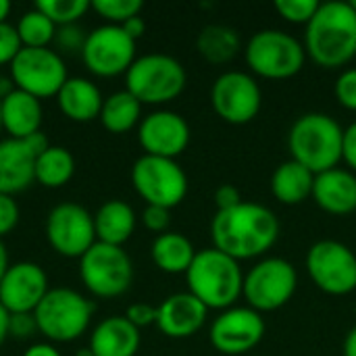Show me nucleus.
Instances as JSON below:
<instances>
[{
  "label": "nucleus",
  "mask_w": 356,
  "mask_h": 356,
  "mask_svg": "<svg viewBox=\"0 0 356 356\" xmlns=\"http://www.w3.org/2000/svg\"><path fill=\"white\" fill-rule=\"evenodd\" d=\"M23 44L19 40V33L15 29V25L0 23V65H10L15 60V56L21 52Z\"/></svg>",
  "instance_id": "nucleus-36"
},
{
  "label": "nucleus",
  "mask_w": 356,
  "mask_h": 356,
  "mask_svg": "<svg viewBox=\"0 0 356 356\" xmlns=\"http://www.w3.org/2000/svg\"><path fill=\"white\" fill-rule=\"evenodd\" d=\"M196 252L198 250L194 248L190 238H186L179 232H165L156 236L150 246L152 263L156 265V269L169 275H186Z\"/></svg>",
  "instance_id": "nucleus-27"
},
{
  "label": "nucleus",
  "mask_w": 356,
  "mask_h": 356,
  "mask_svg": "<svg viewBox=\"0 0 356 356\" xmlns=\"http://www.w3.org/2000/svg\"><path fill=\"white\" fill-rule=\"evenodd\" d=\"M334 96L340 106L356 113V67H348L338 75L334 83Z\"/></svg>",
  "instance_id": "nucleus-35"
},
{
  "label": "nucleus",
  "mask_w": 356,
  "mask_h": 356,
  "mask_svg": "<svg viewBox=\"0 0 356 356\" xmlns=\"http://www.w3.org/2000/svg\"><path fill=\"white\" fill-rule=\"evenodd\" d=\"M50 146L48 138L40 131L25 140L6 138L0 142V194L17 196L33 181V165L42 150Z\"/></svg>",
  "instance_id": "nucleus-18"
},
{
  "label": "nucleus",
  "mask_w": 356,
  "mask_h": 356,
  "mask_svg": "<svg viewBox=\"0 0 356 356\" xmlns=\"http://www.w3.org/2000/svg\"><path fill=\"white\" fill-rule=\"evenodd\" d=\"M73 173H75V159L71 150L56 144H50L46 150H42L33 165V181L48 190L67 186Z\"/></svg>",
  "instance_id": "nucleus-29"
},
{
  "label": "nucleus",
  "mask_w": 356,
  "mask_h": 356,
  "mask_svg": "<svg viewBox=\"0 0 356 356\" xmlns=\"http://www.w3.org/2000/svg\"><path fill=\"white\" fill-rule=\"evenodd\" d=\"M23 48H48L56 38V25L35 6L23 13L15 25Z\"/></svg>",
  "instance_id": "nucleus-31"
},
{
  "label": "nucleus",
  "mask_w": 356,
  "mask_h": 356,
  "mask_svg": "<svg viewBox=\"0 0 356 356\" xmlns=\"http://www.w3.org/2000/svg\"><path fill=\"white\" fill-rule=\"evenodd\" d=\"M10 2L8 0H0V23H6L8 15H10Z\"/></svg>",
  "instance_id": "nucleus-49"
},
{
  "label": "nucleus",
  "mask_w": 356,
  "mask_h": 356,
  "mask_svg": "<svg viewBox=\"0 0 356 356\" xmlns=\"http://www.w3.org/2000/svg\"><path fill=\"white\" fill-rule=\"evenodd\" d=\"M8 71L15 88L35 96L38 100L56 96L69 79L65 60L50 48H21L8 65Z\"/></svg>",
  "instance_id": "nucleus-13"
},
{
  "label": "nucleus",
  "mask_w": 356,
  "mask_h": 356,
  "mask_svg": "<svg viewBox=\"0 0 356 356\" xmlns=\"http://www.w3.org/2000/svg\"><path fill=\"white\" fill-rule=\"evenodd\" d=\"M140 344V330L131 325L125 315H113L102 319L92 330L88 348L94 356H136Z\"/></svg>",
  "instance_id": "nucleus-22"
},
{
  "label": "nucleus",
  "mask_w": 356,
  "mask_h": 356,
  "mask_svg": "<svg viewBox=\"0 0 356 356\" xmlns=\"http://www.w3.org/2000/svg\"><path fill=\"white\" fill-rule=\"evenodd\" d=\"M315 173L294 159L284 161L271 175V194L277 202L296 207L313 196Z\"/></svg>",
  "instance_id": "nucleus-26"
},
{
  "label": "nucleus",
  "mask_w": 356,
  "mask_h": 356,
  "mask_svg": "<svg viewBox=\"0 0 356 356\" xmlns=\"http://www.w3.org/2000/svg\"><path fill=\"white\" fill-rule=\"evenodd\" d=\"M94 302L71 288H50L33 311L38 334L50 344L73 342L81 338L94 317Z\"/></svg>",
  "instance_id": "nucleus-6"
},
{
  "label": "nucleus",
  "mask_w": 356,
  "mask_h": 356,
  "mask_svg": "<svg viewBox=\"0 0 356 356\" xmlns=\"http://www.w3.org/2000/svg\"><path fill=\"white\" fill-rule=\"evenodd\" d=\"M307 58L323 69H340L356 56V10L350 2H321L305 25Z\"/></svg>",
  "instance_id": "nucleus-2"
},
{
  "label": "nucleus",
  "mask_w": 356,
  "mask_h": 356,
  "mask_svg": "<svg viewBox=\"0 0 356 356\" xmlns=\"http://www.w3.org/2000/svg\"><path fill=\"white\" fill-rule=\"evenodd\" d=\"M207 315L209 309L196 296L190 292H177L156 307V327L167 338L186 340L204 327Z\"/></svg>",
  "instance_id": "nucleus-20"
},
{
  "label": "nucleus",
  "mask_w": 356,
  "mask_h": 356,
  "mask_svg": "<svg viewBox=\"0 0 356 356\" xmlns=\"http://www.w3.org/2000/svg\"><path fill=\"white\" fill-rule=\"evenodd\" d=\"M79 277L92 296L117 298L134 284V263L121 246L96 242L79 259Z\"/></svg>",
  "instance_id": "nucleus-10"
},
{
  "label": "nucleus",
  "mask_w": 356,
  "mask_h": 356,
  "mask_svg": "<svg viewBox=\"0 0 356 356\" xmlns=\"http://www.w3.org/2000/svg\"><path fill=\"white\" fill-rule=\"evenodd\" d=\"M244 60L250 75L282 81L292 79L302 71L307 50L300 40L282 29H261L248 38Z\"/></svg>",
  "instance_id": "nucleus-5"
},
{
  "label": "nucleus",
  "mask_w": 356,
  "mask_h": 356,
  "mask_svg": "<svg viewBox=\"0 0 356 356\" xmlns=\"http://www.w3.org/2000/svg\"><path fill=\"white\" fill-rule=\"evenodd\" d=\"M125 319L131 325H136L138 330L148 327V325H156V307H152L148 302H134L127 307Z\"/></svg>",
  "instance_id": "nucleus-39"
},
{
  "label": "nucleus",
  "mask_w": 356,
  "mask_h": 356,
  "mask_svg": "<svg viewBox=\"0 0 356 356\" xmlns=\"http://www.w3.org/2000/svg\"><path fill=\"white\" fill-rule=\"evenodd\" d=\"M54 98L60 113L75 123H90L98 119L104 102L100 88L86 77H69Z\"/></svg>",
  "instance_id": "nucleus-24"
},
{
  "label": "nucleus",
  "mask_w": 356,
  "mask_h": 356,
  "mask_svg": "<svg viewBox=\"0 0 356 356\" xmlns=\"http://www.w3.org/2000/svg\"><path fill=\"white\" fill-rule=\"evenodd\" d=\"M142 223L148 232L161 236L165 232H169V225H171V211L169 209H163V207H152V204H146V209L142 211Z\"/></svg>",
  "instance_id": "nucleus-37"
},
{
  "label": "nucleus",
  "mask_w": 356,
  "mask_h": 356,
  "mask_svg": "<svg viewBox=\"0 0 356 356\" xmlns=\"http://www.w3.org/2000/svg\"><path fill=\"white\" fill-rule=\"evenodd\" d=\"M136 211L125 200H106L94 213V227L96 240L111 246H121L134 236L136 232Z\"/></svg>",
  "instance_id": "nucleus-25"
},
{
  "label": "nucleus",
  "mask_w": 356,
  "mask_h": 356,
  "mask_svg": "<svg viewBox=\"0 0 356 356\" xmlns=\"http://www.w3.org/2000/svg\"><path fill=\"white\" fill-rule=\"evenodd\" d=\"M0 117L2 131H6L8 138L25 140L42 131V100L15 88L13 92L2 96Z\"/></svg>",
  "instance_id": "nucleus-23"
},
{
  "label": "nucleus",
  "mask_w": 356,
  "mask_h": 356,
  "mask_svg": "<svg viewBox=\"0 0 356 356\" xmlns=\"http://www.w3.org/2000/svg\"><path fill=\"white\" fill-rule=\"evenodd\" d=\"M23 356H60V353L56 350L54 344L50 342H38V344H31Z\"/></svg>",
  "instance_id": "nucleus-45"
},
{
  "label": "nucleus",
  "mask_w": 356,
  "mask_h": 356,
  "mask_svg": "<svg viewBox=\"0 0 356 356\" xmlns=\"http://www.w3.org/2000/svg\"><path fill=\"white\" fill-rule=\"evenodd\" d=\"M83 65L98 77L125 75L134 65L136 40H131L121 25H100L86 35L81 48Z\"/></svg>",
  "instance_id": "nucleus-15"
},
{
  "label": "nucleus",
  "mask_w": 356,
  "mask_h": 356,
  "mask_svg": "<svg viewBox=\"0 0 356 356\" xmlns=\"http://www.w3.org/2000/svg\"><path fill=\"white\" fill-rule=\"evenodd\" d=\"M86 35H88V33H83L77 25H65V27H58V29H56L54 42H56L60 48L69 50V52H75V50L81 52L83 42H86Z\"/></svg>",
  "instance_id": "nucleus-40"
},
{
  "label": "nucleus",
  "mask_w": 356,
  "mask_h": 356,
  "mask_svg": "<svg viewBox=\"0 0 356 356\" xmlns=\"http://www.w3.org/2000/svg\"><path fill=\"white\" fill-rule=\"evenodd\" d=\"M48 290V275L38 263H10L0 282V305L8 311V315L33 313Z\"/></svg>",
  "instance_id": "nucleus-19"
},
{
  "label": "nucleus",
  "mask_w": 356,
  "mask_h": 356,
  "mask_svg": "<svg viewBox=\"0 0 356 356\" xmlns=\"http://www.w3.org/2000/svg\"><path fill=\"white\" fill-rule=\"evenodd\" d=\"M315 204L336 217H346L356 211V173L336 167L315 175L313 196Z\"/></svg>",
  "instance_id": "nucleus-21"
},
{
  "label": "nucleus",
  "mask_w": 356,
  "mask_h": 356,
  "mask_svg": "<svg viewBox=\"0 0 356 356\" xmlns=\"http://www.w3.org/2000/svg\"><path fill=\"white\" fill-rule=\"evenodd\" d=\"M121 27H123V31H125L131 40H136V42L146 33V21H144V17H142V15H138V17H134V19L125 21Z\"/></svg>",
  "instance_id": "nucleus-44"
},
{
  "label": "nucleus",
  "mask_w": 356,
  "mask_h": 356,
  "mask_svg": "<svg viewBox=\"0 0 356 356\" xmlns=\"http://www.w3.org/2000/svg\"><path fill=\"white\" fill-rule=\"evenodd\" d=\"M98 119L108 134H127L142 121V102L127 90L113 92L104 98Z\"/></svg>",
  "instance_id": "nucleus-30"
},
{
  "label": "nucleus",
  "mask_w": 356,
  "mask_h": 356,
  "mask_svg": "<svg viewBox=\"0 0 356 356\" xmlns=\"http://www.w3.org/2000/svg\"><path fill=\"white\" fill-rule=\"evenodd\" d=\"M350 4H353V6H355V10H356V0H353V2H350Z\"/></svg>",
  "instance_id": "nucleus-52"
},
{
  "label": "nucleus",
  "mask_w": 356,
  "mask_h": 356,
  "mask_svg": "<svg viewBox=\"0 0 356 356\" xmlns=\"http://www.w3.org/2000/svg\"><path fill=\"white\" fill-rule=\"evenodd\" d=\"M188 292L196 296L209 311H225L236 307L244 290V271L240 263L217 248L198 250L186 271Z\"/></svg>",
  "instance_id": "nucleus-3"
},
{
  "label": "nucleus",
  "mask_w": 356,
  "mask_h": 356,
  "mask_svg": "<svg viewBox=\"0 0 356 356\" xmlns=\"http://www.w3.org/2000/svg\"><path fill=\"white\" fill-rule=\"evenodd\" d=\"M186 83L188 73L184 65L161 52L138 56L125 73V90L136 96L142 106H161L175 100L186 90Z\"/></svg>",
  "instance_id": "nucleus-7"
},
{
  "label": "nucleus",
  "mask_w": 356,
  "mask_h": 356,
  "mask_svg": "<svg viewBox=\"0 0 356 356\" xmlns=\"http://www.w3.org/2000/svg\"><path fill=\"white\" fill-rule=\"evenodd\" d=\"M280 232L277 215L265 204L248 200H242L234 209L217 211L211 221L213 248L238 263L267 254L275 246Z\"/></svg>",
  "instance_id": "nucleus-1"
},
{
  "label": "nucleus",
  "mask_w": 356,
  "mask_h": 356,
  "mask_svg": "<svg viewBox=\"0 0 356 356\" xmlns=\"http://www.w3.org/2000/svg\"><path fill=\"white\" fill-rule=\"evenodd\" d=\"M19 204L13 196L0 194V240L19 225Z\"/></svg>",
  "instance_id": "nucleus-38"
},
{
  "label": "nucleus",
  "mask_w": 356,
  "mask_h": 356,
  "mask_svg": "<svg viewBox=\"0 0 356 356\" xmlns=\"http://www.w3.org/2000/svg\"><path fill=\"white\" fill-rule=\"evenodd\" d=\"M8 321H10V315H8V311L0 305V348H2V344L6 342V338H8Z\"/></svg>",
  "instance_id": "nucleus-46"
},
{
  "label": "nucleus",
  "mask_w": 356,
  "mask_h": 356,
  "mask_svg": "<svg viewBox=\"0 0 356 356\" xmlns=\"http://www.w3.org/2000/svg\"><path fill=\"white\" fill-rule=\"evenodd\" d=\"M131 186L136 194L152 207L175 209L188 196V175L173 159L142 154L131 167Z\"/></svg>",
  "instance_id": "nucleus-9"
},
{
  "label": "nucleus",
  "mask_w": 356,
  "mask_h": 356,
  "mask_svg": "<svg viewBox=\"0 0 356 356\" xmlns=\"http://www.w3.org/2000/svg\"><path fill=\"white\" fill-rule=\"evenodd\" d=\"M242 202V192L234 184H223L215 190V207L217 211L234 209Z\"/></svg>",
  "instance_id": "nucleus-42"
},
{
  "label": "nucleus",
  "mask_w": 356,
  "mask_h": 356,
  "mask_svg": "<svg viewBox=\"0 0 356 356\" xmlns=\"http://www.w3.org/2000/svg\"><path fill=\"white\" fill-rule=\"evenodd\" d=\"M46 240L65 259H81L98 240L94 215L77 202H60L46 217Z\"/></svg>",
  "instance_id": "nucleus-14"
},
{
  "label": "nucleus",
  "mask_w": 356,
  "mask_h": 356,
  "mask_svg": "<svg viewBox=\"0 0 356 356\" xmlns=\"http://www.w3.org/2000/svg\"><path fill=\"white\" fill-rule=\"evenodd\" d=\"M342 163H346L348 171L356 173V121L344 127L342 138Z\"/></svg>",
  "instance_id": "nucleus-43"
},
{
  "label": "nucleus",
  "mask_w": 356,
  "mask_h": 356,
  "mask_svg": "<svg viewBox=\"0 0 356 356\" xmlns=\"http://www.w3.org/2000/svg\"><path fill=\"white\" fill-rule=\"evenodd\" d=\"M344 127L327 113H305L288 131L290 159L309 171L323 173L342 163Z\"/></svg>",
  "instance_id": "nucleus-4"
},
{
  "label": "nucleus",
  "mask_w": 356,
  "mask_h": 356,
  "mask_svg": "<svg viewBox=\"0 0 356 356\" xmlns=\"http://www.w3.org/2000/svg\"><path fill=\"white\" fill-rule=\"evenodd\" d=\"M2 100V98H0ZM0 131H2V117H0Z\"/></svg>",
  "instance_id": "nucleus-51"
},
{
  "label": "nucleus",
  "mask_w": 356,
  "mask_h": 356,
  "mask_svg": "<svg viewBox=\"0 0 356 356\" xmlns=\"http://www.w3.org/2000/svg\"><path fill=\"white\" fill-rule=\"evenodd\" d=\"M190 123L175 111H152L138 125V142L144 154L161 159H177L190 146Z\"/></svg>",
  "instance_id": "nucleus-17"
},
{
  "label": "nucleus",
  "mask_w": 356,
  "mask_h": 356,
  "mask_svg": "<svg viewBox=\"0 0 356 356\" xmlns=\"http://www.w3.org/2000/svg\"><path fill=\"white\" fill-rule=\"evenodd\" d=\"M211 104L221 121L229 125H246L259 117L263 92L254 75L232 69L223 71L213 81Z\"/></svg>",
  "instance_id": "nucleus-12"
},
{
  "label": "nucleus",
  "mask_w": 356,
  "mask_h": 356,
  "mask_svg": "<svg viewBox=\"0 0 356 356\" xmlns=\"http://www.w3.org/2000/svg\"><path fill=\"white\" fill-rule=\"evenodd\" d=\"M33 332H38L35 327V319H33V313H23V315H10V321H8V336H15V338H29Z\"/></svg>",
  "instance_id": "nucleus-41"
},
{
  "label": "nucleus",
  "mask_w": 356,
  "mask_h": 356,
  "mask_svg": "<svg viewBox=\"0 0 356 356\" xmlns=\"http://www.w3.org/2000/svg\"><path fill=\"white\" fill-rule=\"evenodd\" d=\"M142 0H92V10L108 25H123L125 21L142 15Z\"/></svg>",
  "instance_id": "nucleus-33"
},
{
  "label": "nucleus",
  "mask_w": 356,
  "mask_h": 356,
  "mask_svg": "<svg viewBox=\"0 0 356 356\" xmlns=\"http://www.w3.org/2000/svg\"><path fill=\"white\" fill-rule=\"evenodd\" d=\"M344 356H356V325L346 334V340H344Z\"/></svg>",
  "instance_id": "nucleus-47"
},
{
  "label": "nucleus",
  "mask_w": 356,
  "mask_h": 356,
  "mask_svg": "<svg viewBox=\"0 0 356 356\" xmlns=\"http://www.w3.org/2000/svg\"><path fill=\"white\" fill-rule=\"evenodd\" d=\"M75 356H94V353H92V350H90V348L86 346V348L77 350V353H75Z\"/></svg>",
  "instance_id": "nucleus-50"
},
{
  "label": "nucleus",
  "mask_w": 356,
  "mask_h": 356,
  "mask_svg": "<svg viewBox=\"0 0 356 356\" xmlns=\"http://www.w3.org/2000/svg\"><path fill=\"white\" fill-rule=\"evenodd\" d=\"M8 265H10V261H8V252H6L4 242L0 240V282H2V277H4V273H6V269H8Z\"/></svg>",
  "instance_id": "nucleus-48"
},
{
  "label": "nucleus",
  "mask_w": 356,
  "mask_h": 356,
  "mask_svg": "<svg viewBox=\"0 0 356 356\" xmlns=\"http://www.w3.org/2000/svg\"><path fill=\"white\" fill-rule=\"evenodd\" d=\"M196 48L204 60H209L213 65H225L240 54L242 40L234 27L221 25V23H211L200 29V33L196 38Z\"/></svg>",
  "instance_id": "nucleus-28"
},
{
  "label": "nucleus",
  "mask_w": 356,
  "mask_h": 356,
  "mask_svg": "<svg viewBox=\"0 0 356 356\" xmlns=\"http://www.w3.org/2000/svg\"><path fill=\"white\" fill-rule=\"evenodd\" d=\"M35 8L42 10L56 27L77 25V21L92 8L90 0H40Z\"/></svg>",
  "instance_id": "nucleus-32"
},
{
  "label": "nucleus",
  "mask_w": 356,
  "mask_h": 356,
  "mask_svg": "<svg viewBox=\"0 0 356 356\" xmlns=\"http://www.w3.org/2000/svg\"><path fill=\"white\" fill-rule=\"evenodd\" d=\"M307 273L317 290L348 296L356 290V254L338 240H319L307 252Z\"/></svg>",
  "instance_id": "nucleus-11"
},
{
  "label": "nucleus",
  "mask_w": 356,
  "mask_h": 356,
  "mask_svg": "<svg viewBox=\"0 0 356 356\" xmlns=\"http://www.w3.org/2000/svg\"><path fill=\"white\" fill-rule=\"evenodd\" d=\"M298 288V271L296 267L282 257H267L257 261L244 273V290L242 298L246 307L257 313H273L286 307Z\"/></svg>",
  "instance_id": "nucleus-8"
},
{
  "label": "nucleus",
  "mask_w": 356,
  "mask_h": 356,
  "mask_svg": "<svg viewBox=\"0 0 356 356\" xmlns=\"http://www.w3.org/2000/svg\"><path fill=\"white\" fill-rule=\"evenodd\" d=\"M267 332V323L261 313L250 307H232L221 311L209 330L213 348L221 355L240 356L254 350Z\"/></svg>",
  "instance_id": "nucleus-16"
},
{
  "label": "nucleus",
  "mask_w": 356,
  "mask_h": 356,
  "mask_svg": "<svg viewBox=\"0 0 356 356\" xmlns=\"http://www.w3.org/2000/svg\"><path fill=\"white\" fill-rule=\"evenodd\" d=\"M319 6L321 2L317 0H277L275 2V10L280 13V17L294 25H307L315 17Z\"/></svg>",
  "instance_id": "nucleus-34"
}]
</instances>
